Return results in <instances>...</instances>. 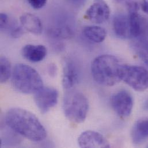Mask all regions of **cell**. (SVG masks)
<instances>
[{"mask_svg":"<svg viewBox=\"0 0 148 148\" xmlns=\"http://www.w3.org/2000/svg\"><path fill=\"white\" fill-rule=\"evenodd\" d=\"M141 7L143 10L148 14V0H142Z\"/></svg>","mask_w":148,"mask_h":148,"instance_id":"484cf974","label":"cell"},{"mask_svg":"<svg viewBox=\"0 0 148 148\" xmlns=\"http://www.w3.org/2000/svg\"><path fill=\"white\" fill-rule=\"evenodd\" d=\"M75 8H81L85 3L86 0H68Z\"/></svg>","mask_w":148,"mask_h":148,"instance_id":"cb8c5ba5","label":"cell"},{"mask_svg":"<svg viewBox=\"0 0 148 148\" xmlns=\"http://www.w3.org/2000/svg\"><path fill=\"white\" fill-rule=\"evenodd\" d=\"M79 79V69L72 60H67L64 65L62 85L66 90L74 88L78 83Z\"/></svg>","mask_w":148,"mask_h":148,"instance_id":"30bf717a","label":"cell"},{"mask_svg":"<svg viewBox=\"0 0 148 148\" xmlns=\"http://www.w3.org/2000/svg\"><path fill=\"white\" fill-rule=\"evenodd\" d=\"M111 104L115 112L123 118L130 115L134 105L132 95L126 90H121L111 97Z\"/></svg>","mask_w":148,"mask_h":148,"instance_id":"52a82bcc","label":"cell"},{"mask_svg":"<svg viewBox=\"0 0 148 148\" xmlns=\"http://www.w3.org/2000/svg\"><path fill=\"white\" fill-rule=\"evenodd\" d=\"M10 19L9 16L5 13H1L0 14V28L1 31H4L7 26Z\"/></svg>","mask_w":148,"mask_h":148,"instance_id":"603a6c76","label":"cell"},{"mask_svg":"<svg viewBox=\"0 0 148 148\" xmlns=\"http://www.w3.org/2000/svg\"><path fill=\"white\" fill-rule=\"evenodd\" d=\"M112 27L118 38L123 39L132 38L129 16L123 13L115 14L112 20Z\"/></svg>","mask_w":148,"mask_h":148,"instance_id":"7c38bea8","label":"cell"},{"mask_svg":"<svg viewBox=\"0 0 148 148\" xmlns=\"http://www.w3.org/2000/svg\"><path fill=\"white\" fill-rule=\"evenodd\" d=\"M34 101L41 113L45 114L57 104L58 92L54 88L43 86L34 93Z\"/></svg>","mask_w":148,"mask_h":148,"instance_id":"8992f818","label":"cell"},{"mask_svg":"<svg viewBox=\"0 0 148 148\" xmlns=\"http://www.w3.org/2000/svg\"><path fill=\"white\" fill-rule=\"evenodd\" d=\"M47 50L42 45H26L21 49L22 56L29 62L37 63L46 57Z\"/></svg>","mask_w":148,"mask_h":148,"instance_id":"8fae6325","label":"cell"},{"mask_svg":"<svg viewBox=\"0 0 148 148\" xmlns=\"http://www.w3.org/2000/svg\"><path fill=\"white\" fill-rule=\"evenodd\" d=\"M29 5L35 9L42 8L46 3L47 0H27Z\"/></svg>","mask_w":148,"mask_h":148,"instance_id":"7402d4cb","label":"cell"},{"mask_svg":"<svg viewBox=\"0 0 148 148\" xmlns=\"http://www.w3.org/2000/svg\"><path fill=\"white\" fill-rule=\"evenodd\" d=\"M121 66L119 60L112 55H101L96 57L91 65L93 79L106 86H114L121 79Z\"/></svg>","mask_w":148,"mask_h":148,"instance_id":"7a4b0ae2","label":"cell"},{"mask_svg":"<svg viewBox=\"0 0 148 148\" xmlns=\"http://www.w3.org/2000/svg\"><path fill=\"white\" fill-rule=\"evenodd\" d=\"M78 143L82 148H108L110 145L107 139L100 133L91 130H87L79 136Z\"/></svg>","mask_w":148,"mask_h":148,"instance_id":"9c48e42d","label":"cell"},{"mask_svg":"<svg viewBox=\"0 0 148 148\" xmlns=\"http://www.w3.org/2000/svg\"><path fill=\"white\" fill-rule=\"evenodd\" d=\"M148 138V118L138 120L132 130V138L135 144H140Z\"/></svg>","mask_w":148,"mask_h":148,"instance_id":"5bb4252c","label":"cell"},{"mask_svg":"<svg viewBox=\"0 0 148 148\" xmlns=\"http://www.w3.org/2000/svg\"><path fill=\"white\" fill-rule=\"evenodd\" d=\"M85 16L88 19L96 24L106 22L110 16V9L104 0H94L87 9Z\"/></svg>","mask_w":148,"mask_h":148,"instance_id":"ba28073f","label":"cell"},{"mask_svg":"<svg viewBox=\"0 0 148 148\" xmlns=\"http://www.w3.org/2000/svg\"><path fill=\"white\" fill-rule=\"evenodd\" d=\"M63 110L65 116L69 121L76 123H82L88 112V100L79 91L73 89L68 90L64 96Z\"/></svg>","mask_w":148,"mask_h":148,"instance_id":"277c9868","label":"cell"},{"mask_svg":"<svg viewBox=\"0 0 148 148\" xmlns=\"http://www.w3.org/2000/svg\"><path fill=\"white\" fill-rule=\"evenodd\" d=\"M23 28L21 24H19L15 20H10L4 31H6L12 38H18L24 34Z\"/></svg>","mask_w":148,"mask_h":148,"instance_id":"ffe728a7","label":"cell"},{"mask_svg":"<svg viewBox=\"0 0 148 148\" xmlns=\"http://www.w3.org/2000/svg\"><path fill=\"white\" fill-rule=\"evenodd\" d=\"M12 83L18 92L34 94L43 86L42 78L32 67L24 64H17L12 74Z\"/></svg>","mask_w":148,"mask_h":148,"instance_id":"3957f363","label":"cell"},{"mask_svg":"<svg viewBox=\"0 0 148 148\" xmlns=\"http://www.w3.org/2000/svg\"><path fill=\"white\" fill-rule=\"evenodd\" d=\"M132 38H137L142 34V22L138 12L129 13Z\"/></svg>","mask_w":148,"mask_h":148,"instance_id":"ac0fdd59","label":"cell"},{"mask_svg":"<svg viewBox=\"0 0 148 148\" xmlns=\"http://www.w3.org/2000/svg\"><path fill=\"white\" fill-rule=\"evenodd\" d=\"M49 34L55 39H66L73 36L74 31L68 25H58L49 29Z\"/></svg>","mask_w":148,"mask_h":148,"instance_id":"e0dca14e","label":"cell"},{"mask_svg":"<svg viewBox=\"0 0 148 148\" xmlns=\"http://www.w3.org/2000/svg\"><path fill=\"white\" fill-rule=\"evenodd\" d=\"M7 126L16 133L34 142H40L47 137V132L38 118L21 108H12L5 114Z\"/></svg>","mask_w":148,"mask_h":148,"instance_id":"6da1fadb","label":"cell"},{"mask_svg":"<svg viewBox=\"0 0 148 148\" xmlns=\"http://www.w3.org/2000/svg\"><path fill=\"white\" fill-rule=\"evenodd\" d=\"M57 66L54 64L50 65V66H49V68H48L49 74L51 77H54L57 74Z\"/></svg>","mask_w":148,"mask_h":148,"instance_id":"d4e9b609","label":"cell"},{"mask_svg":"<svg viewBox=\"0 0 148 148\" xmlns=\"http://www.w3.org/2000/svg\"><path fill=\"white\" fill-rule=\"evenodd\" d=\"M20 21L24 29L31 34L39 35L43 31V25L40 18L36 15L27 13L22 14Z\"/></svg>","mask_w":148,"mask_h":148,"instance_id":"4fadbf2b","label":"cell"},{"mask_svg":"<svg viewBox=\"0 0 148 148\" xmlns=\"http://www.w3.org/2000/svg\"><path fill=\"white\" fill-rule=\"evenodd\" d=\"M12 74L11 64L9 60L1 57L0 59V81L1 83L7 82Z\"/></svg>","mask_w":148,"mask_h":148,"instance_id":"d6986e66","label":"cell"},{"mask_svg":"<svg viewBox=\"0 0 148 148\" xmlns=\"http://www.w3.org/2000/svg\"><path fill=\"white\" fill-rule=\"evenodd\" d=\"M132 47L140 58L148 66V41L141 36L135 38Z\"/></svg>","mask_w":148,"mask_h":148,"instance_id":"2e32d148","label":"cell"},{"mask_svg":"<svg viewBox=\"0 0 148 148\" xmlns=\"http://www.w3.org/2000/svg\"><path fill=\"white\" fill-rule=\"evenodd\" d=\"M121 79L136 91L148 88V71L141 66L122 65Z\"/></svg>","mask_w":148,"mask_h":148,"instance_id":"5b68a950","label":"cell"},{"mask_svg":"<svg viewBox=\"0 0 148 148\" xmlns=\"http://www.w3.org/2000/svg\"><path fill=\"white\" fill-rule=\"evenodd\" d=\"M82 34L88 40L96 43L103 42L107 36L106 29L97 25L85 27L82 30Z\"/></svg>","mask_w":148,"mask_h":148,"instance_id":"9a60e30c","label":"cell"},{"mask_svg":"<svg viewBox=\"0 0 148 148\" xmlns=\"http://www.w3.org/2000/svg\"><path fill=\"white\" fill-rule=\"evenodd\" d=\"M144 107L145 110H148V99L145 101L144 104Z\"/></svg>","mask_w":148,"mask_h":148,"instance_id":"4316f807","label":"cell"},{"mask_svg":"<svg viewBox=\"0 0 148 148\" xmlns=\"http://www.w3.org/2000/svg\"><path fill=\"white\" fill-rule=\"evenodd\" d=\"M114 1L119 4L125 6L129 13L138 12L140 8V2L138 0H114Z\"/></svg>","mask_w":148,"mask_h":148,"instance_id":"44dd1931","label":"cell"}]
</instances>
